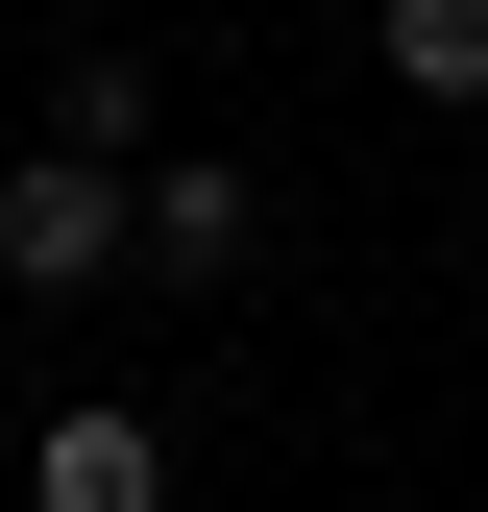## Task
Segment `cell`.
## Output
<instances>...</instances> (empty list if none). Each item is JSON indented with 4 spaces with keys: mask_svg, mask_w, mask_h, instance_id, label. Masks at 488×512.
Listing matches in <instances>:
<instances>
[{
    "mask_svg": "<svg viewBox=\"0 0 488 512\" xmlns=\"http://www.w3.org/2000/svg\"><path fill=\"white\" fill-rule=\"evenodd\" d=\"M122 269H147V171H98V147L0 171V293H122Z\"/></svg>",
    "mask_w": 488,
    "mask_h": 512,
    "instance_id": "6da1fadb",
    "label": "cell"
},
{
    "mask_svg": "<svg viewBox=\"0 0 488 512\" xmlns=\"http://www.w3.org/2000/svg\"><path fill=\"white\" fill-rule=\"evenodd\" d=\"M244 244H269V196L220 147H147V293H244Z\"/></svg>",
    "mask_w": 488,
    "mask_h": 512,
    "instance_id": "7a4b0ae2",
    "label": "cell"
},
{
    "mask_svg": "<svg viewBox=\"0 0 488 512\" xmlns=\"http://www.w3.org/2000/svg\"><path fill=\"white\" fill-rule=\"evenodd\" d=\"M25 512H171V439L122 415V391H74V415L25 439Z\"/></svg>",
    "mask_w": 488,
    "mask_h": 512,
    "instance_id": "3957f363",
    "label": "cell"
},
{
    "mask_svg": "<svg viewBox=\"0 0 488 512\" xmlns=\"http://www.w3.org/2000/svg\"><path fill=\"white\" fill-rule=\"evenodd\" d=\"M366 74H391V98H488V0H366Z\"/></svg>",
    "mask_w": 488,
    "mask_h": 512,
    "instance_id": "277c9868",
    "label": "cell"
},
{
    "mask_svg": "<svg viewBox=\"0 0 488 512\" xmlns=\"http://www.w3.org/2000/svg\"><path fill=\"white\" fill-rule=\"evenodd\" d=\"M49 147H98V171H147V49H74V74H49Z\"/></svg>",
    "mask_w": 488,
    "mask_h": 512,
    "instance_id": "5b68a950",
    "label": "cell"
}]
</instances>
